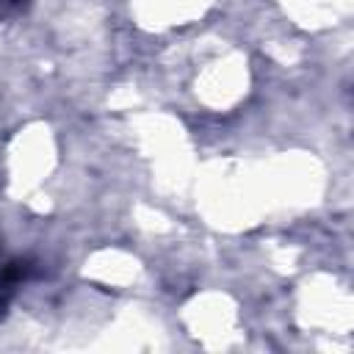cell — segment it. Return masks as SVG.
<instances>
[{"instance_id":"obj_2","label":"cell","mask_w":354,"mask_h":354,"mask_svg":"<svg viewBox=\"0 0 354 354\" xmlns=\"http://www.w3.org/2000/svg\"><path fill=\"white\" fill-rule=\"evenodd\" d=\"M30 0H0V19H11L28 8Z\"/></svg>"},{"instance_id":"obj_1","label":"cell","mask_w":354,"mask_h":354,"mask_svg":"<svg viewBox=\"0 0 354 354\" xmlns=\"http://www.w3.org/2000/svg\"><path fill=\"white\" fill-rule=\"evenodd\" d=\"M30 271H33L30 260H8L0 266V313L8 304V299L14 296V290L30 277Z\"/></svg>"}]
</instances>
